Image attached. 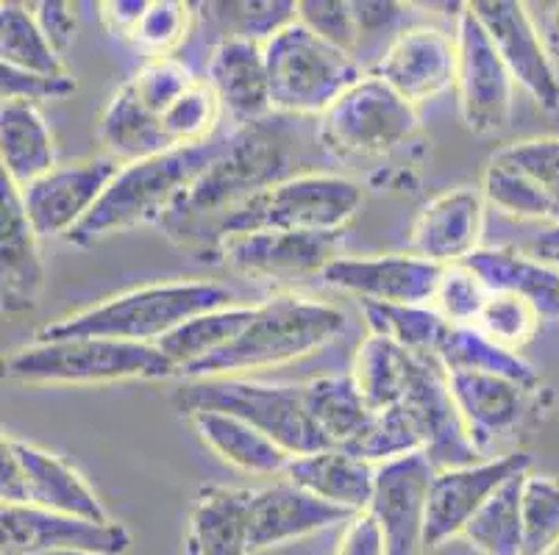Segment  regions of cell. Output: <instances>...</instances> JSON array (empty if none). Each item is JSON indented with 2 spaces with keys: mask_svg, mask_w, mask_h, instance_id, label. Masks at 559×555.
I'll return each mask as SVG.
<instances>
[{
  "mask_svg": "<svg viewBox=\"0 0 559 555\" xmlns=\"http://www.w3.org/2000/svg\"><path fill=\"white\" fill-rule=\"evenodd\" d=\"M298 23L350 56H359V25L350 0H298Z\"/></svg>",
  "mask_w": 559,
  "mask_h": 555,
  "instance_id": "obj_47",
  "label": "cell"
},
{
  "mask_svg": "<svg viewBox=\"0 0 559 555\" xmlns=\"http://www.w3.org/2000/svg\"><path fill=\"white\" fill-rule=\"evenodd\" d=\"M264 61L273 111L298 117H323L368 73L357 56L334 48L298 20L264 45Z\"/></svg>",
  "mask_w": 559,
  "mask_h": 555,
  "instance_id": "obj_8",
  "label": "cell"
},
{
  "mask_svg": "<svg viewBox=\"0 0 559 555\" xmlns=\"http://www.w3.org/2000/svg\"><path fill=\"white\" fill-rule=\"evenodd\" d=\"M532 472V470H528ZM528 472L510 478L496 495L479 508L462 536L474 544L481 555H523V519H521V497L523 481Z\"/></svg>",
  "mask_w": 559,
  "mask_h": 555,
  "instance_id": "obj_39",
  "label": "cell"
},
{
  "mask_svg": "<svg viewBox=\"0 0 559 555\" xmlns=\"http://www.w3.org/2000/svg\"><path fill=\"white\" fill-rule=\"evenodd\" d=\"M217 117H221V104H217L215 92L206 81H198L165 111L162 125H165V134L173 147L201 145L215 136Z\"/></svg>",
  "mask_w": 559,
  "mask_h": 555,
  "instance_id": "obj_43",
  "label": "cell"
},
{
  "mask_svg": "<svg viewBox=\"0 0 559 555\" xmlns=\"http://www.w3.org/2000/svg\"><path fill=\"white\" fill-rule=\"evenodd\" d=\"M3 375L20 384L95 386L170 378L176 375V366L156 345L117 339H37L3 359Z\"/></svg>",
  "mask_w": 559,
  "mask_h": 555,
  "instance_id": "obj_6",
  "label": "cell"
},
{
  "mask_svg": "<svg viewBox=\"0 0 559 555\" xmlns=\"http://www.w3.org/2000/svg\"><path fill=\"white\" fill-rule=\"evenodd\" d=\"M185 417L190 420L198 439L210 447L223 464L246 472V475L282 478L293 461V456L282 450L271 436H264L262 431L248 425L240 417L212 409H198Z\"/></svg>",
  "mask_w": 559,
  "mask_h": 555,
  "instance_id": "obj_28",
  "label": "cell"
},
{
  "mask_svg": "<svg viewBox=\"0 0 559 555\" xmlns=\"http://www.w3.org/2000/svg\"><path fill=\"white\" fill-rule=\"evenodd\" d=\"M190 14V3L154 0V3H148L145 14L136 23V28L129 34V39L134 45H140V48L154 50L156 56H167V50H173L187 37Z\"/></svg>",
  "mask_w": 559,
  "mask_h": 555,
  "instance_id": "obj_48",
  "label": "cell"
},
{
  "mask_svg": "<svg viewBox=\"0 0 559 555\" xmlns=\"http://www.w3.org/2000/svg\"><path fill=\"white\" fill-rule=\"evenodd\" d=\"M540 323V312H537L528 300L518 298V294L490 292L476 328L485 330V334L490 336V339H496L498 345L518 350L537 334Z\"/></svg>",
  "mask_w": 559,
  "mask_h": 555,
  "instance_id": "obj_45",
  "label": "cell"
},
{
  "mask_svg": "<svg viewBox=\"0 0 559 555\" xmlns=\"http://www.w3.org/2000/svg\"><path fill=\"white\" fill-rule=\"evenodd\" d=\"M354 3V17L359 25V48L368 39H379L384 34H393L401 20L406 17L409 7L393 3V0H350ZM401 34V31H395Z\"/></svg>",
  "mask_w": 559,
  "mask_h": 555,
  "instance_id": "obj_50",
  "label": "cell"
},
{
  "mask_svg": "<svg viewBox=\"0 0 559 555\" xmlns=\"http://www.w3.org/2000/svg\"><path fill=\"white\" fill-rule=\"evenodd\" d=\"M354 511L332 506L309 495L287 478L264 488H253L251 497V553L273 550L278 544L298 542L326 528L345 526Z\"/></svg>",
  "mask_w": 559,
  "mask_h": 555,
  "instance_id": "obj_24",
  "label": "cell"
},
{
  "mask_svg": "<svg viewBox=\"0 0 559 555\" xmlns=\"http://www.w3.org/2000/svg\"><path fill=\"white\" fill-rule=\"evenodd\" d=\"M523 555H551L559 547V478L528 472L521 497Z\"/></svg>",
  "mask_w": 559,
  "mask_h": 555,
  "instance_id": "obj_42",
  "label": "cell"
},
{
  "mask_svg": "<svg viewBox=\"0 0 559 555\" xmlns=\"http://www.w3.org/2000/svg\"><path fill=\"white\" fill-rule=\"evenodd\" d=\"M3 553L32 555L45 550H86L95 555H123L131 547L129 528L120 522L70 517L37 506H3L0 511Z\"/></svg>",
  "mask_w": 559,
  "mask_h": 555,
  "instance_id": "obj_19",
  "label": "cell"
},
{
  "mask_svg": "<svg viewBox=\"0 0 559 555\" xmlns=\"http://www.w3.org/2000/svg\"><path fill=\"white\" fill-rule=\"evenodd\" d=\"M343 231H257L223 239L215 248L228 269L259 278L323 275L340 256Z\"/></svg>",
  "mask_w": 559,
  "mask_h": 555,
  "instance_id": "obj_18",
  "label": "cell"
},
{
  "mask_svg": "<svg viewBox=\"0 0 559 555\" xmlns=\"http://www.w3.org/2000/svg\"><path fill=\"white\" fill-rule=\"evenodd\" d=\"M0 161L20 190L56 167L53 134L32 100H3L0 109Z\"/></svg>",
  "mask_w": 559,
  "mask_h": 555,
  "instance_id": "obj_32",
  "label": "cell"
},
{
  "mask_svg": "<svg viewBox=\"0 0 559 555\" xmlns=\"http://www.w3.org/2000/svg\"><path fill=\"white\" fill-rule=\"evenodd\" d=\"M251 497L253 488H201L190 514L187 547L195 555H253Z\"/></svg>",
  "mask_w": 559,
  "mask_h": 555,
  "instance_id": "obj_30",
  "label": "cell"
},
{
  "mask_svg": "<svg viewBox=\"0 0 559 555\" xmlns=\"http://www.w3.org/2000/svg\"><path fill=\"white\" fill-rule=\"evenodd\" d=\"M362 317L368 323V334L384 336L409 353H437L451 328L435 305L362 300Z\"/></svg>",
  "mask_w": 559,
  "mask_h": 555,
  "instance_id": "obj_38",
  "label": "cell"
},
{
  "mask_svg": "<svg viewBox=\"0 0 559 555\" xmlns=\"http://www.w3.org/2000/svg\"><path fill=\"white\" fill-rule=\"evenodd\" d=\"M487 201L476 186H456L431 197L412 222L409 244L420 258L451 267L481 248Z\"/></svg>",
  "mask_w": 559,
  "mask_h": 555,
  "instance_id": "obj_21",
  "label": "cell"
},
{
  "mask_svg": "<svg viewBox=\"0 0 559 555\" xmlns=\"http://www.w3.org/2000/svg\"><path fill=\"white\" fill-rule=\"evenodd\" d=\"M343 309L304 294H276L257 305L251 323L228 348L181 370V381L248 378L259 370L293 364L332 345L345 330Z\"/></svg>",
  "mask_w": 559,
  "mask_h": 555,
  "instance_id": "obj_2",
  "label": "cell"
},
{
  "mask_svg": "<svg viewBox=\"0 0 559 555\" xmlns=\"http://www.w3.org/2000/svg\"><path fill=\"white\" fill-rule=\"evenodd\" d=\"M535 256L548 262V258H557L559 256V226L548 228L540 239L535 242Z\"/></svg>",
  "mask_w": 559,
  "mask_h": 555,
  "instance_id": "obj_54",
  "label": "cell"
},
{
  "mask_svg": "<svg viewBox=\"0 0 559 555\" xmlns=\"http://www.w3.org/2000/svg\"><path fill=\"white\" fill-rule=\"evenodd\" d=\"M282 478L307 488L309 495L354 514L368 511L376 495V467L350 456L343 447L296 456Z\"/></svg>",
  "mask_w": 559,
  "mask_h": 555,
  "instance_id": "obj_27",
  "label": "cell"
},
{
  "mask_svg": "<svg viewBox=\"0 0 559 555\" xmlns=\"http://www.w3.org/2000/svg\"><path fill=\"white\" fill-rule=\"evenodd\" d=\"M365 192L354 178L340 172H312L264 190L237 203L201 228L190 244L210 248L237 233L257 231H343L359 214Z\"/></svg>",
  "mask_w": 559,
  "mask_h": 555,
  "instance_id": "obj_5",
  "label": "cell"
},
{
  "mask_svg": "<svg viewBox=\"0 0 559 555\" xmlns=\"http://www.w3.org/2000/svg\"><path fill=\"white\" fill-rule=\"evenodd\" d=\"M343 450L362 458L368 464L381 467L424 453V434L415 414L404 403H399L393 409L373 411L368 425L348 445H343Z\"/></svg>",
  "mask_w": 559,
  "mask_h": 555,
  "instance_id": "obj_40",
  "label": "cell"
},
{
  "mask_svg": "<svg viewBox=\"0 0 559 555\" xmlns=\"http://www.w3.org/2000/svg\"><path fill=\"white\" fill-rule=\"evenodd\" d=\"M257 305H226V309H215V312H203L181 323L179 328H173L165 339L156 342V348L167 355L176 375L187 366L198 364V361L210 359L217 350L228 348V345L242 334L248 323H251Z\"/></svg>",
  "mask_w": 559,
  "mask_h": 555,
  "instance_id": "obj_35",
  "label": "cell"
},
{
  "mask_svg": "<svg viewBox=\"0 0 559 555\" xmlns=\"http://www.w3.org/2000/svg\"><path fill=\"white\" fill-rule=\"evenodd\" d=\"M0 56L3 64L45 79H68L70 70L62 53L50 45L34 17L32 3H3L0 7Z\"/></svg>",
  "mask_w": 559,
  "mask_h": 555,
  "instance_id": "obj_36",
  "label": "cell"
},
{
  "mask_svg": "<svg viewBox=\"0 0 559 555\" xmlns=\"http://www.w3.org/2000/svg\"><path fill=\"white\" fill-rule=\"evenodd\" d=\"M226 136L228 134H215L201 145L176 147V150L120 167L98 206L70 233L68 242L75 248H90L111 233L165 220L179 197L221 156Z\"/></svg>",
  "mask_w": 559,
  "mask_h": 555,
  "instance_id": "obj_4",
  "label": "cell"
},
{
  "mask_svg": "<svg viewBox=\"0 0 559 555\" xmlns=\"http://www.w3.org/2000/svg\"><path fill=\"white\" fill-rule=\"evenodd\" d=\"M185 555H195V553H192V550L190 547H187V553Z\"/></svg>",
  "mask_w": 559,
  "mask_h": 555,
  "instance_id": "obj_58",
  "label": "cell"
},
{
  "mask_svg": "<svg viewBox=\"0 0 559 555\" xmlns=\"http://www.w3.org/2000/svg\"><path fill=\"white\" fill-rule=\"evenodd\" d=\"M465 267L474 269L487 292H507L528 300L543 319H559V267L518 248H479L467 256Z\"/></svg>",
  "mask_w": 559,
  "mask_h": 555,
  "instance_id": "obj_29",
  "label": "cell"
},
{
  "mask_svg": "<svg viewBox=\"0 0 559 555\" xmlns=\"http://www.w3.org/2000/svg\"><path fill=\"white\" fill-rule=\"evenodd\" d=\"M120 167L123 165L109 156H90L56 165L53 170L23 186V208L37 237L68 239L98 206Z\"/></svg>",
  "mask_w": 559,
  "mask_h": 555,
  "instance_id": "obj_15",
  "label": "cell"
},
{
  "mask_svg": "<svg viewBox=\"0 0 559 555\" xmlns=\"http://www.w3.org/2000/svg\"><path fill=\"white\" fill-rule=\"evenodd\" d=\"M320 140L334 161L370 159L406 145L418 134V109L373 73L340 95L337 104L318 117Z\"/></svg>",
  "mask_w": 559,
  "mask_h": 555,
  "instance_id": "obj_9",
  "label": "cell"
},
{
  "mask_svg": "<svg viewBox=\"0 0 559 555\" xmlns=\"http://www.w3.org/2000/svg\"><path fill=\"white\" fill-rule=\"evenodd\" d=\"M451 395L456 400L467 434L485 458L501 439L512 436L532 411L540 389H526L515 381L479 373H449Z\"/></svg>",
  "mask_w": 559,
  "mask_h": 555,
  "instance_id": "obj_26",
  "label": "cell"
},
{
  "mask_svg": "<svg viewBox=\"0 0 559 555\" xmlns=\"http://www.w3.org/2000/svg\"><path fill=\"white\" fill-rule=\"evenodd\" d=\"M548 264H554V267H559V256H557V258H548Z\"/></svg>",
  "mask_w": 559,
  "mask_h": 555,
  "instance_id": "obj_57",
  "label": "cell"
},
{
  "mask_svg": "<svg viewBox=\"0 0 559 555\" xmlns=\"http://www.w3.org/2000/svg\"><path fill=\"white\" fill-rule=\"evenodd\" d=\"M176 406L185 414L212 409L240 417L293 458L332 447L309 414L304 384H267L257 378L185 381L176 391Z\"/></svg>",
  "mask_w": 559,
  "mask_h": 555,
  "instance_id": "obj_7",
  "label": "cell"
},
{
  "mask_svg": "<svg viewBox=\"0 0 559 555\" xmlns=\"http://www.w3.org/2000/svg\"><path fill=\"white\" fill-rule=\"evenodd\" d=\"M435 472L424 453L376 467V495L368 511L381 522L388 555H418L424 550L426 492Z\"/></svg>",
  "mask_w": 559,
  "mask_h": 555,
  "instance_id": "obj_22",
  "label": "cell"
},
{
  "mask_svg": "<svg viewBox=\"0 0 559 555\" xmlns=\"http://www.w3.org/2000/svg\"><path fill=\"white\" fill-rule=\"evenodd\" d=\"M532 470V456L523 450L501 453L479 464L435 472L426 492L424 547L435 550L449 539L462 536L479 508L504 486L510 478Z\"/></svg>",
  "mask_w": 559,
  "mask_h": 555,
  "instance_id": "obj_13",
  "label": "cell"
},
{
  "mask_svg": "<svg viewBox=\"0 0 559 555\" xmlns=\"http://www.w3.org/2000/svg\"><path fill=\"white\" fill-rule=\"evenodd\" d=\"M415 361H418V353H409L384 336L368 334L354 353L350 378L357 381L370 409H393V406L404 403L412 373H415Z\"/></svg>",
  "mask_w": 559,
  "mask_h": 555,
  "instance_id": "obj_34",
  "label": "cell"
},
{
  "mask_svg": "<svg viewBox=\"0 0 559 555\" xmlns=\"http://www.w3.org/2000/svg\"><path fill=\"white\" fill-rule=\"evenodd\" d=\"M203 14L215 23L221 39H251L267 45L278 31L298 20L296 0H231V3H206Z\"/></svg>",
  "mask_w": 559,
  "mask_h": 555,
  "instance_id": "obj_41",
  "label": "cell"
},
{
  "mask_svg": "<svg viewBox=\"0 0 559 555\" xmlns=\"http://www.w3.org/2000/svg\"><path fill=\"white\" fill-rule=\"evenodd\" d=\"M554 31H557V37H559V12L554 14Z\"/></svg>",
  "mask_w": 559,
  "mask_h": 555,
  "instance_id": "obj_56",
  "label": "cell"
},
{
  "mask_svg": "<svg viewBox=\"0 0 559 555\" xmlns=\"http://www.w3.org/2000/svg\"><path fill=\"white\" fill-rule=\"evenodd\" d=\"M0 497L3 506H37L45 511L111 522L95 488L73 464L14 436H3L0 442Z\"/></svg>",
  "mask_w": 559,
  "mask_h": 555,
  "instance_id": "obj_10",
  "label": "cell"
},
{
  "mask_svg": "<svg viewBox=\"0 0 559 555\" xmlns=\"http://www.w3.org/2000/svg\"><path fill=\"white\" fill-rule=\"evenodd\" d=\"M32 9L43 34L50 39V45L62 56L68 53L70 45L75 43V31H79V14H75L73 3L43 0V3H32Z\"/></svg>",
  "mask_w": 559,
  "mask_h": 555,
  "instance_id": "obj_51",
  "label": "cell"
},
{
  "mask_svg": "<svg viewBox=\"0 0 559 555\" xmlns=\"http://www.w3.org/2000/svg\"><path fill=\"white\" fill-rule=\"evenodd\" d=\"M481 195L507 217L559 226V136L498 147L481 172Z\"/></svg>",
  "mask_w": 559,
  "mask_h": 555,
  "instance_id": "obj_11",
  "label": "cell"
},
{
  "mask_svg": "<svg viewBox=\"0 0 559 555\" xmlns=\"http://www.w3.org/2000/svg\"><path fill=\"white\" fill-rule=\"evenodd\" d=\"M203 81L212 86L221 111L228 122H234V129L273 114L264 45L234 37L217 39L206 61Z\"/></svg>",
  "mask_w": 559,
  "mask_h": 555,
  "instance_id": "obj_25",
  "label": "cell"
},
{
  "mask_svg": "<svg viewBox=\"0 0 559 555\" xmlns=\"http://www.w3.org/2000/svg\"><path fill=\"white\" fill-rule=\"evenodd\" d=\"M0 275H3V314L20 317L37 309L45 289V264L39 237L28 222L20 186L0 172Z\"/></svg>",
  "mask_w": 559,
  "mask_h": 555,
  "instance_id": "obj_23",
  "label": "cell"
},
{
  "mask_svg": "<svg viewBox=\"0 0 559 555\" xmlns=\"http://www.w3.org/2000/svg\"><path fill=\"white\" fill-rule=\"evenodd\" d=\"M198 81L201 79L192 75V70L187 68L185 61L173 59V56H154V59H151L148 64H142L126 84H129V89L134 92V98L140 100L151 114L165 117V111L170 109L190 86H195Z\"/></svg>",
  "mask_w": 559,
  "mask_h": 555,
  "instance_id": "obj_44",
  "label": "cell"
},
{
  "mask_svg": "<svg viewBox=\"0 0 559 555\" xmlns=\"http://www.w3.org/2000/svg\"><path fill=\"white\" fill-rule=\"evenodd\" d=\"M145 9H148V0H111V3H100L106 25L126 39H129L131 31L136 28L140 17L145 14Z\"/></svg>",
  "mask_w": 559,
  "mask_h": 555,
  "instance_id": "obj_53",
  "label": "cell"
},
{
  "mask_svg": "<svg viewBox=\"0 0 559 555\" xmlns=\"http://www.w3.org/2000/svg\"><path fill=\"white\" fill-rule=\"evenodd\" d=\"M404 406L415 414L424 434V456L440 470H460L485 461L451 395V375L435 353H418Z\"/></svg>",
  "mask_w": 559,
  "mask_h": 555,
  "instance_id": "obj_16",
  "label": "cell"
},
{
  "mask_svg": "<svg viewBox=\"0 0 559 555\" xmlns=\"http://www.w3.org/2000/svg\"><path fill=\"white\" fill-rule=\"evenodd\" d=\"M95 136L104 147V156L120 161V165H134V161L151 159L159 153L176 150L173 142L167 140L162 117L151 114L134 98L129 84L120 86L104 106L98 125H95Z\"/></svg>",
  "mask_w": 559,
  "mask_h": 555,
  "instance_id": "obj_31",
  "label": "cell"
},
{
  "mask_svg": "<svg viewBox=\"0 0 559 555\" xmlns=\"http://www.w3.org/2000/svg\"><path fill=\"white\" fill-rule=\"evenodd\" d=\"M437 359L449 373H479L515 381L526 389H540V373L518 350L498 345L496 339L476 325H451L445 339L437 348Z\"/></svg>",
  "mask_w": 559,
  "mask_h": 555,
  "instance_id": "obj_33",
  "label": "cell"
},
{
  "mask_svg": "<svg viewBox=\"0 0 559 555\" xmlns=\"http://www.w3.org/2000/svg\"><path fill=\"white\" fill-rule=\"evenodd\" d=\"M304 389H307L309 414L332 447L348 445L373 417V409L350 375H320L307 381Z\"/></svg>",
  "mask_w": 559,
  "mask_h": 555,
  "instance_id": "obj_37",
  "label": "cell"
},
{
  "mask_svg": "<svg viewBox=\"0 0 559 555\" xmlns=\"http://www.w3.org/2000/svg\"><path fill=\"white\" fill-rule=\"evenodd\" d=\"M487 298H490V292L474 269L465 267V264H451L443 269V278H440L431 305L451 325H476Z\"/></svg>",
  "mask_w": 559,
  "mask_h": 555,
  "instance_id": "obj_46",
  "label": "cell"
},
{
  "mask_svg": "<svg viewBox=\"0 0 559 555\" xmlns=\"http://www.w3.org/2000/svg\"><path fill=\"white\" fill-rule=\"evenodd\" d=\"M456 100L467 131L487 136L507 129L515 104V81L467 3L456 14Z\"/></svg>",
  "mask_w": 559,
  "mask_h": 555,
  "instance_id": "obj_12",
  "label": "cell"
},
{
  "mask_svg": "<svg viewBox=\"0 0 559 555\" xmlns=\"http://www.w3.org/2000/svg\"><path fill=\"white\" fill-rule=\"evenodd\" d=\"M487 31L498 56L510 70L518 89H523L540 109H559V68L546 48L535 17L518 0H476L467 3Z\"/></svg>",
  "mask_w": 559,
  "mask_h": 555,
  "instance_id": "obj_14",
  "label": "cell"
},
{
  "mask_svg": "<svg viewBox=\"0 0 559 555\" xmlns=\"http://www.w3.org/2000/svg\"><path fill=\"white\" fill-rule=\"evenodd\" d=\"M337 555H388L384 531L373 511H359L345 522Z\"/></svg>",
  "mask_w": 559,
  "mask_h": 555,
  "instance_id": "obj_52",
  "label": "cell"
},
{
  "mask_svg": "<svg viewBox=\"0 0 559 555\" xmlns=\"http://www.w3.org/2000/svg\"><path fill=\"white\" fill-rule=\"evenodd\" d=\"M456 64H460L456 34L435 25H406L381 50L368 73L379 75L401 98L418 106L440 98L443 92L456 86Z\"/></svg>",
  "mask_w": 559,
  "mask_h": 555,
  "instance_id": "obj_17",
  "label": "cell"
},
{
  "mask_svg": "<svg viewBox=\"0 0 559 555\" xmlns=\"http://www.w3.org/2000/svg\"><path fill=\"white\" fill-rule=\"evenodd\" d=\"M332 161L320 140L318 117L273 111L226 136L221 156L167 212L162 226L167 237L190 244L206 222L237 203L293 178L329 172Z\"/></svg>",
  "mask_w": 559,
  "mask_h": 555,
  "instance_id": "obj_1",
  "label": "cell"
},
{
  "mask_svg": "<svg viewBox=\"0 0 559 555\" xmlns=\"http://www.w3.org/2000/svg\"><path fill=\"white\" fill-rule=\"evenodd\" d=\"M79 89L73 75L68 79H45V75L23 73V70L7 68L0 64V92L3 100H50V98H68Z\"/></svg>",
  "mask_w": 559,
  "mask_h": 555,
  "instance_id": "obj_49",
  "label": "cell"
},
{
  "mask_svg": "<svg viewBox=\"0 0 559 555\" xmlns=\"http://www.w3.org/2000/svg\"><path fill=\"white\" fill-rule=\"evenodd\" d=\"M0 555H12V553H0ZM32 555H95V553H86V550H45V553H32Z\"/></svg>",
  "mask_w": 559,
  "mask_h": 555,
  "instance_id": "obj_55",
  "label": "cell"
},
{
  "mask_svg": "<svg viewBox=\"0 0 559 555\" xmlns=\"http://www.w3.org/2000/svg\"><path fill=\"white\" fill-rule=\"evenodd\" d=\"M234 289L217 281H165L129 289L81 312L59 317L37 330L39 342L50 339H117L156 345L190 317L234 303Z\"/></svg>",
  "mask_w": 559,
  "mask_h": 555,
  "instance_id": "obj_3",
  "label": "cell"
},
{
  "mask_svg": "<svg viewBox=\"0 0 559 555\" xmlns=\"http://www.w3.org/2000/svg\"><path fill=\"white\" fill-rule=\"evenodd\" d=\"M440 264L420 258L415 253H388V256H337L320 281L326 287L348 292L359 300H376V303H409L431 305L440 278Z\"/></svg>",
  "mask_w": 559,
  "mask_h": 555,
  "instance_id": "obj_20",
  "label": "cell"
}]
</instances>
